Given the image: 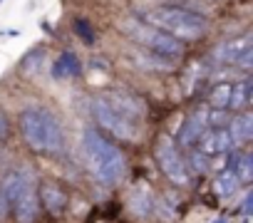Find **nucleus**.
<instances>
[{
  "mask_svg": "<svg viewBox=\"0 0 253 223\" xmlns=\"http://www.w3.org/2000/svg\"><path fill=\"white\" fill-rule=\"evenodd\" d=\"M199 147H201L199 151H201V154H206V156L211 159V156L231 154L233 142H231V137H228L226 127H209V129L204 132V137L199 139Z\"/></svg>",
  "mask_w": 253,
  "mask_h": 223,
  "instance_id": "obj_10",
  "label": "nucleus"
},
{
  "mask_svg": "<svg viewBox=\"0 0 253 223\" xmlns=\"http://www.w3.org/2000/svg\"><path fill=\"white\" fill-rule=\"evenodd\" d=\"M10 134H13V127H10V117L5 114L3 109H0V142L10 139Z\"/></svg>",
  "mask_w": 253,
  "mask_h": 223,
  "instance_id": "obj_21",
  "label": "nucleus"
},
{
  "mask_svg": "<svg viewBox=\"0 0 253 223\" xmlns=\"http://www.w3.org/2000/svg\"><path fill=\"white\" fill-rule=\"evenodd\" d=\"M67 201H70V196H67V191H65L57 181L45 179V181L38 184V203H40V208H45L47 213H52V216L62 213V211L67 208Z\"/></svg>",
  "mask_w": 253,
  "mask_h": 223,
  "instance_id": "obj_9",
  "label": "nucleus"
},
{
  "mask_svg": "<svg viewBox=\"0 0 253 223\" xmlns=\"http://www.w3.org/2000/svg\"><path fill=\"white\" fill-rule=\"evenodd\" d=\"M72 28H75L77 37H80L84 45H92V42L97 40V35H94V28L89 25V20H84V18H77V20L72 23Z\"/></svg>",
  "mask_w": 253,
  "mask_h": 223,
  "instance_id": "obj_20",
  "label": "nucleus"
},
{
  "mask_svg": "<svg viewBox=\"0 0 253 223\" xmlns=\"http://www.w3.org/2000/svg\"><path fill=\"white\" fill-rule=\"evenodd\" d=\"M42 60H45V47L38 45V47H33V50L25 52V57L20 60V70L28 72V74H30V72H38L40 65H42Z\"/></svg>",
  "mask_w": 253,
  "mask_h": 223,
  "instance_id": "obj_19",
  "label": "nucleus"
},
{
  "mask_svg": "<svg viewBox=\"0 0 253 223\" xmlns=\"http://www.w3.org/2000/svg\"><path fill=\"white\" fill-rule=\"evenodd\" d=\"M226 169H231L236 174L241 186L251 184V179H253V156H251V151H233V154H228Z\"/></svg>",
  "mask_w": 253,
  "mask_h": 223,
  "instance_id": "obj_14",
  "label": "nucleus"
},
{
  "mask_svg": "<svg viewBox=\"0 0 253 223\" xmlns=\"http://www.w3.org/2000/svg\"><path fill=\"white\" fill-rule=\"evenodd\" d=\"M0 196L15 223H35L40 213L35 179L28 169H8L0 176Z\"/></svg>",
  "mask_w": 253,
  "mask_h": 223,
  "instance_id": "obj_4",
  "label": "nucleus"
},
{
  "mask_svg": "<svg viewBox=\"0 0 253 223\" xmlns=\"http://www.w3.org/2000/svg\"><path fill=\"white\" fill-rule=\"evenodd\" d=\"M238 179H236V174L231 171V169H221L216 176H213V191L218 193V196H223V198H228V196H233L236 191H238Z\"/></svg>",
  "mask_w": 253,
  "mask_h": 223,
  "instance_id": "obj_16",
  "label": "nucleus"
},
{
  "mask_svg": "<svg viewBox=\"0 0 253 223\" xmlns=\"http://www.w3.org/2000/svg\"><path fill=\"white\" fill-rule=\"evenodd\" d=\"M124 30H126V35H129L134 42L144 45L147 52H152V55H157V57H162V60H179V57L184 55V45H181L179 40H174V37H169L167 33H162V30L147 25L144 20L126 23Z\"/></svg>",
  "mask_w": 253,
  "mask_h": 223,
  "instance_id": "obj_5",
  "label": "nucleus"
},
{
  "mask_svg": "<svg viewBox=\"0 0 253 223\" xmlns=\"http://www.w3.org/2000/svg\"><path fill=\"white\" fill-rule=\"evenodd\" d=\"M184 164H186V171H189V176L191 174H209L211 171V159L206 156V154H201L199 149H194V151H189V156H184Z\"/></svg>",
  "mask_w": 253,
  "mask_h": 223,
  "instance_id": "obj_18",
  "label": "nucleus"
},
{
  "mask_svg": "<svg viewBox=\"0 0 253 223\" xmlns=\"http://www.w3.org/2000/svg\"><path fill=\"white\" fill-rule=\"evenodd\" d=\"M92 114H94V122H97L104 132H109L114 139L134 142L137 134H139V127L132 124L126 117H122L119 112L109 104L107 97H97V99L92 102Z\"/></svg>",
  "mask_w": 253,
  "mask_h": 223,
  "instance_id": "obj_6",
  "label": "nucleus"
},
{
  "mask_svg": "<svg viewBox=\"0 0 253 223\" xmlns=\"http://www.w3.org/2000/svg\"><path fill=\"white\" fill-rule=\"evenodd\" d=\"M18 129L25 147L40 156H57L65 151L62 122L47 107H25L18 114Z\"/></svg>",
  "mask_w": 253,
  "mask_h": 223,
  "instance_id": "obj_1",
  "label": "nucleus"
},
{
  "mask_svg": "<svg viewBox=\"0 0 253 223\" xmlns=\"http://www.w3.org/2000/svg\"><path fill=\"white\" fill-rule=\"evenodd\" d=\"M231 89H233V82H218V84H213V87H211V94H209V104H211L216 112L228 109Z\"/></svg>",
  "mask_w": 253,
  "mask_h": 223,
  "instance_id": "obj_17",
  "label": "nucleus"
},
{
  "mask_svg": "<svg viewBox=\"0 0 253 223\" xmlns=\"http://www.w3.org/2000/svg\"><path fill=\"white\" fill-rule=\"evenodd\" d=\"M248 50H253V37H251V33L238 35V37L226 40L223 45H218L216 52H213V60L221 62V65H236Z\"/></svg>",
  "mask_w": 253,
  "mask_h": 223,
  "instance_id": "obj_11",
  "label": "nucleus"
},
{
  "mask_svg": "<svg viewBox=\"0 0 253 223\" xmlns=\"http://www.w3.org/2000/svg\"><path fill=\"white\" fill-rule=\"evenodd\" d=\"M251 89H253L251 77H246V79H241V82H233L231 99H228V109L246 112V109H248V104H251Z\"/></svg>",
  "mask_w": 253,
  "mask_h": 223,
  "instance_id": "obj_15",
  "label": "nucleus"
},
{
  "mask_svg": "<svg viewBox=\"0 0 253 223\" xmlns=\"http://www.w3.org/2000/svg\"><path fill=\"white\" fill-rule=\"evenodd\" d=\"M251 65H253V50H248V52H246V55H243V57L236 62V67H241V70H246V72L251 70Z\"/></svg>",
  "mask_w": 253,
  "mask_h": 223,
  "instance_id": "obj_22",
  "label": "nucleus"
},
{
  "mask_svg": "<svg viewBox=\"0 0 253 223\" xmlns=\"http://www.w3.org/2000/svg\"><path fill=\"white\" fill-rule=\"evenodd\" d=\"M233 147H246L251 139H253V112H238V114L228 122L226 127Z\"/></svg>",
  "mask_w": 253,
  "mask_h": 223,
  "instance_id": "obj_12",
  "label": "nucleus"
},
{
  "mask_svg": "<svg viewBox=\"0 0 253 223\" xmlns=\"http://www.w3.org/2000/svg\"><path fill=\"white\" fill-rule=\"evenodd\" d=\"M157 161H159V169L164 171V176L169 181H174L179 186H186L191 181L186 164H184V154L179 151V147L171 137H162L157 142Z\"/></svg>",
  "mask_w": 253,
  "mask_h": 223,
  "instance_id": "obj_7",
  "label": "nucleus"
},
{
  "mask_svg": "<svg viewBox=\"0 0 253 223\" xmlns=\"http://www.w3.org/2000/svg\"><path fill=\"white\" fill-rule=\"evenodd\" d=\"M139 20H144L147 25L167 33L169 37L179 40L181 45L191 42V40H201L209 33V18L206 15H201L196 10H189L184 5H174V3L157 5L154 10L144 13Z\"/></svg>",
  "mask_w": 253,
  "mask_h": 223,
  "instance_id": "obj_2",
  "label": "nucleus"
},
{
  "mask_svg": "<svg viewBox=\"0 0 253 223\" xmlns=\"http://www.w3.org/2000/svg\"><path fill=\"white\" fill-rule=\"evenodd\" d=\"M82 74V62L72 50L60 52V57L52 62V77L55 79H67V77H80Z\"/></svg>",
  "mask_w": 253,
  "mask_h": 223,
  "instance_id": "obj_13",
  "label": "nucleus"
},
{
  "mask_svg": "<svg viewBox=\"0 0 253 223\" xmlns=\"http://www.w3.org/2000/svg\"><path fill=\"white\" fill-rule=\"evenodd\" d=\"M82 147H84V156H87V166L92 171V176L104 184V186H114L124 179L126 174V159L119 151V147L114 142H109L102 132H97L94 127H89L82 134Z\"/></svg>",
  "mask_w": 253,
  "mask_h": 223,
  "instance_id": "obj_3",
  "label": "nucleus"
},
{
  "mask_svg": "<svg viewBox=\"0 0 253 223\" xmlns=\"http://www.w3.org/2000/svg\"><path fill=\"white\" fill-rule=\"evenodd\" d=\"M5 213H8V208H5V201H3V196H0V218H5Z\"/></svg>",
  "mask_w": 253,
  "mask_h": 223,
  "instance_id": "obj_24",
  "label": "nucleus"
},
{
  "mask_svg": "<svg viewBox=\"0 0 253 223\" xmlns=\"http://www.w3.org/2000/svg\"><path fill=\"white\" fill-rule=\"evenodd\" d=\"M0 3H3V0H0Z\"/></svg>",
  "mask_w": 253,
  "mask_h": 223,
  "instance_id": "obj_26",
  "label": "nucleus"
},
{
  "mask_svg": "<svg viewBox=\"0 0 253 223\" xmlns=\"http://www.w3.org/2000/svg\"><path fill=\"white\" fill-rule=\"evenodd\" d=\"M213 223H226V221H223V218H216V221H213Z\"/></svg>",
  "mask_w": 253,
  "mask_h": 223,
  "instance_id": "obj_25",
  "label": "nucleus"
},
{
  "mask_svg": "<svg viewBox=\"0 0 253 223\" xmlns=\"http://www.w3.org/2000/svg\"><path fill=\"white\" fill-rule=\"evenodd\" d=\"M209 114L211 112L206 107H196L194 112H189V117L184 119V124L179 127V144L176 147H184V149H194L199 144V139L204 137V132L209 129Z\"/></svg>",
  "mask_w": 253,
  "mask_h": 223,
  "instance_id": "obj_8",
  "label": "nucleus"
},
{
  "mask_svg": "<svg viewBox=\"0 0 253 223\" xmlns=\"http://www.w3.org/2000/svg\"><path fill=\"white\" fill-rule=\"evenodd\" d=\"M241 213H243V216H251V213H253V193H246V198H243V203H241Z\"/></svg>",
  "mask_w": 253,
  "mask_h": 223,
  "instance_id": "obj_23",
  "label": "nucleus"
}]
</instances>
